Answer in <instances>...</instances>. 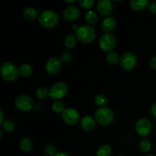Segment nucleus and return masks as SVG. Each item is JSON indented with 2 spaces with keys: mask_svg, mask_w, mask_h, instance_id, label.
<instances>
[{
  "mask_svg": "<svg viewBox=\"0 0 156 156\" xmlns=\"http://www.w3.org/2000/svg\"><path fill=\"white\" fill-rule=\"evenodd\" d=\"M15 105L18 110L27 112L33 108L34 101L29 96L25 95V94H21L15 98Z\"/></svg>",
  "mask_w": 156,
  "mask_h": 156,
  "instance_id": "nucleus-9",
  "label": "nucleus"
},
{
  "mask_svg": "<svg viewBox=\"0 0 156 156\" xmlns=\"http://www.w3.org/2000/svg\"><path fill=\"white\" fill-rule=\"evenodd\" d=\"M0 74L2 78L6 82H15L20 75L19 69L13 62L6 61L1 65Z\"/></svg>",
  "mask_w": 156,
  "mask_h": 156,
  "instance_id": "nucleus-2",
  "label": "nucleus"
},
{
  "mask_svg": "<svg viewBox=\"0 0 156 156\" xmlns=\"http://www.w3.org/2000/svg\"><path fill=\"white\" fill-rule=\"evenodd\" d=\"M117 156H124V155H117Z\"/></svg>",
  "mask_w": 156,
  "mask_h": 156,
  "instance_id": "nucleus-40",
  "label": "nucleus"
},
{
  "mask_svg": "<svg viewBox=\"0 0 156 156\" xmlns=\"http://www.w3.org/2000/svg\"><path fill=\"white\" fill-rule=\"evenodd\" d=\"M39 22L45 28H53L59 23V15L53 10H46L40 15Z\"/></svg>",
  "mask_w": 156,
  "mask_h": 156,
  "instance_id": "nucleus-3",
  "label": "nucleus"
},
{
  "mask_svg": "<svg viewBox=\"0 0 156 156\" xmlns=\"http://www.w3.org/2000/svg\"><path fill=\"white\" fill-rule=\"evenodd\" d=\"M75 2H76V0H64V2L66 3H73Z\"/></svg>",
  "mask_w": 156,
  "mask_h": 156,
  "instance_id": "nucleus-37",
  "label": "nucleus"
},
{
  "mask_svg": "<svg viewBox=\"0 0 156 156\" xmlns=\"http://www.w3.org/2000/svg\"><path fill=\"white\" fill-rule=\"evenodd\" d=\"M2 128L5 132L11 133L15 130V124L13 120H5L4 123L2 124Z\"/></svg>",
  "mask_w": 156,
  "mask_h": 156,
  "instance_id": "nucleus-28",
  "label": "nucleus"
},
{
  "mask_svg": "<svg viewBox=\"0 0 156 156\" xmlns=\"http://www.w3.org/2000/svg\"><path fill=\"white\" fill-rule=\"evenodd\" d=\"M54 156H70L69 154L66 153V152H56V154Z\"/></svg>",
  "mask_w": 156,
  "mask_h": 156,
  "instance_id": "nucleus-36",
  "label": "nucleus"
},
{
  "mask_svg": "<svg viewBox=\"0 0 156 156\" xmlns=\"http://www.w3.org/2000/svg\"><path fill=\"white\" fill-rule=\"evenodd\" d=\"M23 16L27 21H34L38 16V12L35 8L27 7L23 12Z\"/></svg>",
  "mask_w": 156,
  "mask_h": 156,
  "instance_id": "nucleus-18",
  "label": "nucleus"
},
{
  "mask_svg": "<svg viewBox=\"0 0 156 156\" xmlns=\"http://www.w3.org/2000/svg\"><path fill=\"white\" fill-rule=\"evenodd\" d=\"M151 114L155 118H156V102H155L151 107Z\"/></svg>",
  "mask_w": 156,
  "mask_h": 156,
  "instance_id": "nucleus-34",
  "label": "nucleus"
},
{
  "mask_svg": "<svg viewBox=\"0 0 156 156\" xmlns=\"http://www.w3.org/2000/svg\"><path fill=\"white\" fill-rule=\"evenodd\" d=\"M44 153L47 156H54L56 154V148L52 145H47L44 148Z\"/></svg>",
  "mask_w": 156,
  "mask_h": 156,
  "instance_id": "nucleus-30",
  "label": "nucleus"
},
{
  "mask_svg": "<svg viewBox=\"0 0 156 156\" xmlns=\"http://www.w3.org/2000/svg\"><path fill=\"white\" fill-rule=\"evenodd\" d=\"M137 134L142 137H146L151 133L152 125L150 120L147 118H140L136 121L135 125Z\"/></svg>",
  "mask_w": 156,
  "mask_h": 156,
  "instance_id": "nucleus-8",
  "label": "nucleus"
},
{
  "mask_svg": "<svg viewBox=\"0 0 156 156\" xmlns=\"http://www.w3.org/2000/svg\"><path fill=\"white\" fill-rule=\"evenodd\" d=\"M117 24V21L114 17L109 16L107 17L106 18L103 20L101 24V28L106 33H110L112 31L114 28L116 27Z\"/></svg>",
  "mask_w": 156,
  "mask_h": 156,
  "instance_id": "nucleus-15",
  "label": "nucleus"
},
{
  "mask_svg": "<svg viewBox=\"0 0 156 156\" xmlns=\"http://www.w3.org/2000/svg\"><path fill=\"white\" fill-rule=\"evenodd\" d=\"M112 149L109 145L103 144L99 146L97 151V156H111Z\"/></svg>",
  "mask_w": 156,
  "mask_h": 156,
  "instance_id": "nucleus-21",
  "label": "nucleus"
},
{
  "mask_svg": "<svg viewBox=\"0 0 156 156\" xmlns=\"http://www.w3.org/2000/svg\"><path fill=\"white\" fill-rule=\"evenodd\" d=\"M63 16L67 21H74L77 20L80 16V10L76 6H67L63 11Z\"/></svg>",
  "mask_w": 156,
  "mask_h": 156,
  "instance_id": "nucleus-13",
  "label": "nucleus"
},
{
  "mask_svg": "<svg viewBox=\"0 0 156 156\" xmlns=\"http://www.w3.org/2000/svg\"><path fill=\"white\" fill-rule=\"evenodd\" d=\"M79 4L83 9H88L94 4V0H79Z\"/></svg>",
  "mask_w": 156,
  "mask_h": 156,
  "instance_id": "nucleus-29",
  "label": "nucleus"
},
{
  "mask_svg": "<svg viewBox=\"0 0 156 156\" xmlns=\"http://www.w3.org/2000/svg\"><path fill=\"white\" fill-rule=\"evenodd\" d=\"M64 44H65L66 47L70 49V50L75 48L76 44H77L76 37L73 34H68L65 37V40H64Z\"/></svg>",
  "mask_w": 156,
  "mask_h": 156,
  "instance_id": "nucleus-20",
  "label": "nucleus"
},
{
  "mask_svg": "<svg viewBox=\"0 0 156 156\" xmlns=\"http://www.w3.org/2000/svg\"><path fill=\"white\" fill-rule=\"evenodd\" d=\"M94 117L99 124L108 126L114 122V114L110 108L104 107L96 110Z\"/></svg>",
  "mask_w": 156,
  "mask_h": 156,
  "instance_id": "nucleus-4",
  "label": "nucleus"
},
{
  "mask_svg": "<svg viewBox=\"0 0 156 156\" xmlns=\"http://www.w3.org/2000/svg\"><path fill=\"white\" fill-rule=\"evenodd\" d=\"M149 0H131L129 5L134 11H142L149 5Z\"/></svg>",
  "mask_w": 156,
  "mask_h": 156,
  "instance_id": "nucleus-16",
  "label": "nucleus"
},
{
  "mask_svg": "<svg viewBox=\"0 0 156 156\" xmlns=\"http://www.w3.org/2000/svg\"><path fill=\"white\" fill-rule=\"evenodd\" d=\"M62 119L66 124L76 125L80 119L79 111L73 108H67L62 113Z\"/></svg>",
  "mask_w": 156,
  "mask_h": 156,
  "instance_id": "nucleus-10",
  "label": "nucleus"
},
{
  "mask_svg": "<svg viewBox=\"0 0 156 156\" xmlns=\"http://www.w3.org/2000/svg\"><path fill=\"white\" fill-rule=\"evenodd\" d=\"M60 60L62 62H65V63H69L70 62V61L72 60V56L69 53H67V52H65V53H62L61 55Z\"/></svg>",
  "mask_w": 156,
  "mask_h": 156,
  "instance_id": "nucleus-31",
  "label": "nucleus"
},
{
  "mask_svg": "<svg viewBox=\"0 0 156 156\" xmlns=\"http://www.w3.org/2000/svg\"><path fill=\"white\" fill-rule=\"evenodd\" d=\"M2 129H0V140L2 139Z\"/></svg>",
  "mask_w": 156,
  "mask_h": 156,
  "instance_id": "nucleus-38",
  "label": "nucleus"
},
{
  "mask_svg": "<svg viewBox=\"0 0 156 156\" xmlns=\"http://www.w3.org/2000/svg\"><path fill=\"white\" fill-rule=\"evenodd\" d=\"M150 66L154 69H156V56H153L150 60Z\"/></svg>",
  "mask_w": 156,
  "mask_h": 156,
  "instance_id": "nucleus-33",
  "label": "nucleus"
},
{
  "mask_svg": "<svg viewBox=\"0 0 156 156\" xmlns=\"http://www.w3.org/2000/svg\"><path fill=\"white\" fill-rule=\"evenodd\" d=\"M62 67V61L57 57H51L47 59L45 68L47 73L50 75H56L60 71Z\"/></svg>",
  "mask_w": 156,
  "mask_h": 156,
  "instance_id": "nucleus-12",
  "label": "nucleus"
},
{
  "mask_svg": "<svg viewBox=\"0 0 156 156\" xmlns=\"http://www.w3.org/2000/svg\"><path fill=\"white\" fill-rule=\"evenodd\" d=\"M146 156H156V155H153V154H149V155H146Z\"/></svg>",
  "mask_w": 156,
  "mask_h": 156,
  "instance_id": "nucleus-39",
  "label": "nucleus"
},
{
  "mask_svg": "<svg viewBox=\"0 0 156 156\" xmlns=\"http://www.w3.org/2000/svg\"><path fill=\"white\" fill-rule=\"evenodd\" d=\"M68 85L63 82H58L53 84L50 89V98L53 100H59L66 95L68 92Z\"/></svg>",
  "mask_w": 156,
  "mask_h": 156,
  "instance_id": "nucleus-5",
  "label": "nucleus"
},
{
  "mask_svg": "<svg viewBox=\"0 0 156 156\" xmlns=\"http://www.w3.org/2000/svg\"><path fill=\"white\" fill-rule=\"evenodd\" d=\"M95 104L99 108H104L108 103V98L104 94H98L94 98Z\"/></svg>",
  "mask_w": 156,
  "mask_h": 156,
  "instance_id": "nucleus-25",
  "label": "nucleus"
},
{
  "mask_svg": "<svg viewBox=\"0 0 156 156\" xmlns=\"http://www.w3.org/2000/svg\"><path fill=\"white\" fill-rule=\"evenodd\" d=\"M149 10L150 11L151 13L156 15V1H153L149 3Z\"/></svg>",
  "mask_w": 156,
  "mask_h": 156,
  "instance_id": "nucleus-32",
  "label": "nucleus"
},
{
  "mask_svg": "<svg viewBox=\"0 0 156 156\" xmlns=\"http://www.w3.org/2000/svg\"><path fill=\"white\" fill-rule=\"evenodd\" d=\"M117 41L112 34L105 33L101 34L98 41V44L100 48L104 52H111L115 47Z\"/></svg>",
  "mask_w": 156,
  "mask_h": 156,
  "instance_id": "nucleus-6",
  "label": "nucleus"
},
{
  "mask_svg": "<svg viewBox=\"0 0 156 156\" xmlns=\"http://www.w3.org/2000/svg\"><path fill=\"white\" fill-rule=\"evenodd\" d=\"M35 94L39 99H46L50 97V90L46 87H40L36 90Z\"/></svg>",
  "mask_w": 156,
  "mask_h": 156,
  "instance_id": "nucleus-24",
  "label": "nucleus"
},
{
  "mask_svg": "<svg viewBox=\"0 0 156 156\" xmlns=\"http://www.w3.org/2000/svg\"><path fill=\"white\" fill-rule=\"evenodd\" d=\"M19 147L24 152H29L33 149V142L28 137H24L19 143Z\"/></svg>",
  "mask_w": 156,
  "mask_h": 156,
  "instance_id": "nucleus-17",
  "label": "nucleus"
},
{
  "mask_svg": "<svg viewBox=\"0 0 156 156\" xmlns=\"http://www.w3.org/2000/svg\"><path fill=\"white\" fill-rule=\"evenodd\" d=\"M85 20L88 24H94L97 23L98 20V17L96 12H94V11L89 10L85 13Z\"/></svg>",
  "mask_w": 156,
  "mask_h": 156,
  "instance_id": "nucleus-19",
  "label": "nucleus"
},
{
  "mask_svg": "<svg viewBox=\"0 0 156 156\" xmlns=\"http://www.w3.org/2000/svg\"><path fill=\"white\" fill-rule=\"evenodd\" d=\"M97 10L101 16L109 17L114 10V4L111 0H99L97 4Z\"/></svg>",
  "mask_w": 156,
  "mask_h": 156,
  "instance_id": "nucleus-11",
  "label": "nucleus"
},
{
  "mask_svg": "<svg viewBox=\"0 0 156 156\" xmlns=\"http://www.w3.org/2000/svg\"><path fill=\"white\" fill-rule=\"evenodd\" d=\"M65 107L62 102L59 101H56L53 103L52 105V110H53V112L56 113V114H60L62 113L65 110Z\"/></svg>",
  "mask_w": 156,
  "mask_h": 156,
  "instance_id": "nucleus-27",
  "label": "nucleus"
},
{
  "mask_svg": "<svg viewBox=\"0 0 156 156\" xmlns=\"http://www.w3.org/2000/svg\"><path fill=\"white\" fill-rule=\"evenodd\" d=\"M19 73L23 77H29L33 73V69L29 64H23L20 66Z\"/></svg>",
  "mask_w": 156,
  "mask_h": 156,
  "instance_id": "nucleus-23",
  "label": "nucleus"
},
{
  "mask_svg": "<svg viewBox=\"0 0 156 156\" xmlns=\"http://www.w3.org/2000/svg\"><path fill=\"white\" fill-rule=\"evenodd\" d=\"M139 149L143 153H148L152 149V144L149 140L143 139L139 143Z\"/></svg>",
  "mask_w": 156,
  "mask_h": 156,
  "instance_id": "nucleus-22",
  "label": "nucleus"
},
{
  "mask_svg": "<svg viewBox=\"0 0 156 156\" xmlns=\"http://www.w3.org/2000/svg\"><path fill=\"white\" fill-rule=\"evenodd\" d=\"M120 62L122 69L126 71H130L135 68L137 64L136 55L132 52H126L122 55Z\"/></svg>",
  "mask_w": 156,
  "mask_h": 156,
  "instance_id": "nucleus-7",
  "label": "nucleus"
},
{
  "mask_svg": "<svg viewBox=\"0 0 156 156\" xmlns=\"http://www.w3.org/2000/svg\"><path fill=\"white\" fill-rule=\"evenodd\" d=\"M72 28L75 30L76 38L82 43L90 44L95 39L96 30L91 25L82 24L78 26L77 24H73Z\"/></svg>",
  "mask_w": 156,
  "mask_h": 156,
  "instance_id": "nucleus-1",
  "label": "nucleus"
},
{
  "mask_svg": "<svg viewBox=\"0 0 156 156\" xmlns=\"http://www.w3.org/2000/svg\"><path fill=\"white\" fill-rule=\"evenodd\" d=\"M5 120H4V114H3L2 110L0 109V126H2V124L4 123Z\"/></svg>",
  "mask_w": 156,
  "mask_h": 156,
  "instance_id": "nucleus-35",
  "label": "nucleus"
},
{
  "mask_svg": "<svg viewBox=\"0 0 156 156\" xmlns=\"http://www.w3.org/2000/svg\"><path fill=\"white\" fill-rule=\"evenodd\" d=\"M96 120L91 116H85L81 120L80 125L82 129L85 131H91L96 126Z\"/></svg>",
  "mask_w": 156,
  "mask_h": 156,
  "instance_id": "nucleus-14",
  "label": "nucleus"
},
{
  "mask_svg": "<svg viewBox=\"0 0 156 156\" xmlns=\"http://www.w3.org/2000/svg\"><path fill=\"white\" fill-rule=\"evenodd\" d=\"M107 62L111 65H115L119 62V56L116 52L111 51L108 53L106 56Z\"/></svg>",
  "mask_w": 156,
  "mask_h": 156,
  "instance_id": "nucleus-26",
  "label": "nucleus"
}]
</instances>
